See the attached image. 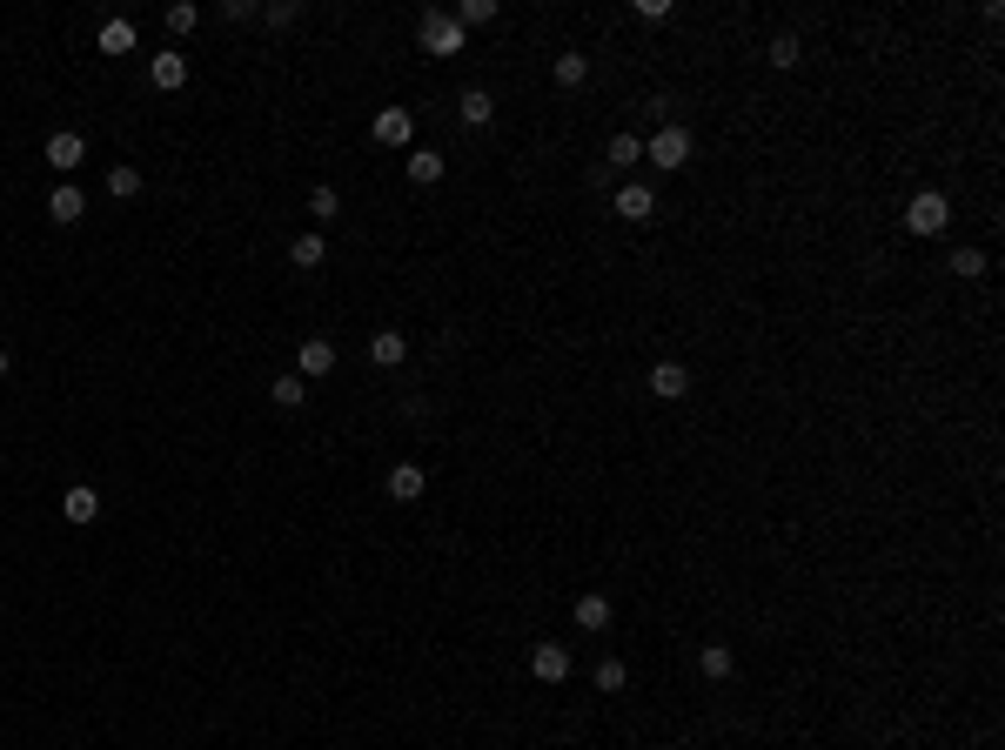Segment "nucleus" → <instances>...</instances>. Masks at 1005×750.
I'll return each mask as SVG.
<instances>
[{
    "mask_svg": "<svg viewBox=\"0 0 1005 750\" xmlns=\"http://www.w3.org/2000/svg\"><path fill=\"white\" fill-rule=\"evenodd\" d=\"M945 221H952V201L932 195V188H925V195H912V208H905V228H912V235H938Z\"/></svg>",
    "mask_w": 1005,
    "mask_h": 750,
    "instance_id": "f257e3e1",
    "label": "nucleus"
},
{
    "mask_svg": "<svg viewBox=\"0 0 1005 750\" xmlns=\"http://www.w3.org/2000/svg\"><path fill=\"white\" fill-rule=\"evenodd\" d=\"M402 168H409V181H416V188L443 181V155H436V148H409V161H402Z\"/></svg>",
    "mask_w": 1005,
    "mask_h": 750,
    "instance_id": "f8f14e48",
    "label": "nucleus"
},
{
    "mask_svg": "<svg viewBox=\"0 0 1005 750\" xmlns=\"http://www.w3.org/2000/svg\"><path fill=\"white\" fill-rule=\"evenodd\" d=\"M108 195H114V201H134V195H141V175H134L128 161H114V168H108Z\"/></svg>",
    "mask_w": 1005,
    "mask_h": 750,
    "instance_id": "412c9836",
    "label": "nucleus"
},
{
    "mask_svg": "<svg viewBox=\"0 0 1005 750\" xmlns=\"http://www.w3.org/2000/svg\"><path fill=\"white\" fill-rule=\"evenodd\" d=\"M617 215H624V221H650V215H657V195H650V188H617Z\"/></svg>",
    "mask_w": 1005,
    "mask_h": 750,
    "instance_id": "4468645a",
    "label": "nucleus"
},
{
    "mask_svg": "<svg viewBox=\"0 0 1005 750\" xmlns=\"http://www.w3.org/2000/svg\"><path fill=\"white\" fill-rule=\"evenodd\" d=\"M148 81H155L161 94H175L181 81H188V61H181V54H155V61H148Z\"/></svg>",
    "mask_w": 1005,
    "mask_h": 750,
    "instance_id": "9b49d317",
    "label": "nucleus"
},
{
    "mask_svg": "<svg viewBox=\"0 0 1005 750\" xmlns=\"http://www.w3.org/2000/svg\"><path fill=\"white\" fill-rule=\"evenodd\" d=\"M496 21V0H463V7H456V27H463V34H469V27H490Z\"/></svg>",
    "mask_w": 1005,
    "mask_h": 750,
    "instance_id": "5701e85b",
    "label": "nucleus"
},
{
    "mask_svg": "<svg viewBox=\"0 0 1005 750\" xmlns=\"http://www.w3.org/2000/svg\"><path fill=\"white\" fill-rule=\"evenodd\" d=\"M697 670H704V677H731V650H724V643H704V650H697Z\"/></svg>",
    "mask_w": 1005,
    "mask_h": 750,
    "instance_id": "b1692460",
    "label": "nucleus"
},
{
    "mask_svg": "<svg viewBox=\"0 0 1005 750\" xmlns=\"http://www.w3.org/2000/svg\"><path fill=\"white\" fill-rule=\"evenodd\" d=\"M295 375H302V382H309V375H335V349L322 342V335H309V342H302V355H295Z\"/></svg>",
    "mask_w": 1005,
    "mask_h": 750,
    "instance_id": "1a4fd4ad",
    "label": "nucleus"
},
{
    "mask_svg": "<svg viewBox=\"0 0 1005 750\" xmlns=\"http://www.w3.org/2000/svg\"><path fill=\"white\" fill-rule=\"evenodd\" d=\"M590 81V54H557V88H583Z\"/></svg>",
    "mask_w": 1005,
    "mask_h": 750,
    "instance_id": "a211bd4d",
    "label": "nucleus"
},
{
    "mask_svg": "<svg viewBox=\"0 0 1005 750\" xmlns=\"http://www.w3.org/2000/svg\"><path fill=\"white\" fill-rule=\"evenodd\" d=\"M624 684H630V670H624L617 657H610V663H597V690H603V697H617Z\"/></svg>",
    "mask_w": 1005,
    "mask_h": 750,
    "instance_id": "a878e982",
    "label": "nucleus"
},
{
    "mask_svg": "<svg viewBox=\"0 0 1005 750\" xmlns=\"http://www.w3.org/2000/svg\"><path fill=\"white\" fill-rule=\"evenodd\" d=\"M47 215H54V221L67 228V221H81V215H88V195H81V188H67V181H61V188L47 195Z\"/></svg>",
    "mask_w": 1005,
    "mask_h": 750,
    "instance_id": "9d476101",
    "label": "nucleus"
},
{
    "mask_svg": "<svg viewBox=\"0 0 1005 750\" xmlns=\"http://www.w3.org/2000/svg\"><path fill=\"white\" fill-rule=\"evenodd\" d=\"M289 262H295V268H322V262H329V248H322V235H295Z\"/></svg>",
    "mask_w": 1005,
    "mask_h": 750,
    "instance_id": "6ab92c4d",
    "label": "nucleus"
},
{
    "mask_svg": "<svg viewBox=\"0 0 1005 750\" xmlns=\"http://www.w3.org/2000/svg\"><path fill=\"white\" fill-rule=\"evenodd\" d=\"M0 375H7V349H0Z\"/></svg>",
    "mask_w": 1005,
    "mask_h": 750,
    "instance_id": "7c9ffc66",
    "label": "nucleus"
},
{
    "mask_svg": "<svg viewBox=\"0 0 1005 750\" xmlns=\"http://www.w3.org/2000/svg\"><path fill=\"white\" fill-rule=\"evenodd\" d=\"M268 396L282 402V409H302V396H309V382H302V375H275V382H268Z\"/></svg>",
    "mask_w": 1005,
    "mask_h": 750,
    "instance_id": "aec40b11",
    "label": "nucleus"
},
{
    "mask_svg": "<svg viewBox=\"0 0 1005 750\" xmlns=\"http://www.w3.org/2000/svg\"><path fill=\"white\" fill-rule=\"evenodd\" d=\"M610 161H617V168H637V161H644V141H637V134H617V141H610Z\"/></svg>",
    "mask_w": 1005,
    "mask_h": 750,
    "instance_id": "393cba45",
    "label": "nucleus"
},
{
    "mask_svg": "<svg viewBox=\"0 0 1005 750\" xmlns=\"http://www.w3.org/2000/svg\"><path fill=\"white\" fill-rule=\"evenodd\" d=\"M61 509H67V523H94V516H101V496L81 483V489H67V496H61Z\"/></svg>",
    "mask_w": 1005,
    "mask_h": 750,
    "instance_id": "2eb2a0df",
    "label": "nucleus"
},
{
    "mask_svg": "<svg viewBox=\"0 0 1005 750\" xmlns=\"http://www.w3.org/2000/svg\"><path fill=\"white\" fill-rule=\"evenodd\" d=\"M101 54H134V21H108V27H101Z\"/></svg>",
    "mask_w": 1005,
    "mask_h": 750,
    "instance_id": "4be33fe9",
    "label": "nucleus"
},
{
    "mask_svg": "<svg viewBox=\"0 0 1005 750\" xmlns=\"http://www.w3.org/2000/svg\"><path fill=\"white\" fill-rule=\"evenodd\" d=\"M195 27H201V7H188V0L168 7V34H195Z\"/></svg>",
    "mask_w": 1005,
    "mask_h": 750,
    "instance_id": "cd10ccee",
    "label": "nucleus"
},
{
    "mask_svg": "<svg viewBox=\"0 0 1005 750\" xmlns=\"http://www.w3.org/2000/svg\"><path fill=\"white\" fill-rule=\"evenodd\" d=\"M650 396H664V402L691 396V369H684V362H657V369H650Z\"/></svg>",
    "mask_w": 1005,
    "mask_h": 750,
    "instance_id": "0eeeda50",
    "label": "nucleus"
},
{
    "mask_svg": "<svg viewBox=\"0 0 1005 750\" xmlns=\"http://www.w3.org/2000/svg\"><path fill=\"white\" fill-rule=\"evenodd\" d=\"M771 67H798V34H778V41H771Z\"/></svg>",
    "mask_w": 1005,
    "mask_h": 750,
    "instance_id": "c756f323",
    "label": "nucleus"
},
{
    "mask_svg": "<svg viewBox=\"0 0 1005 750\" xmlns=\"http://www.w3.org/2000/svg\"><path fill=\"white\" fill-rule=\"evenodd\" d=\"M416 34H423V47H429V54H443V61H449V54H463V41H469L449 14H423V27H416Z\"/></svg>",
    "mask_w": 1005,
    "mask_h": 750,
    "instance_id": "f03ea898",
    "label": "nucleus"
},
{
    "mask_svg": "<svg viewBox=\"0 0 1005 750\" xmlns=\"http://www.w3.org/2000/svg\"><path fill=\"white\" fill-rule=\"evenodd\" d=\"M423 489H429V469L423 463H396V469H389V496H396V503H416Z\"/></svg>",
    "mask_w": 1005,
    "mask_h": 750,
    "instance_id": "6e6552de",
    "label": "nucleus"
},
{
    "mask_svg": "<svg viewBox=\"0 0 1005 750\" xmlns=\"http://www.w3.org/2000/svg\"><path fill=\"white\" fill-rule=\"evenodd\" d=\"M402 355H409V342H402L396 329H382V335H369V362H376V369H396Z\"/></svg>",
    "mask_w": 1005,
    "mask_h": 750,
    "instance_id": "ddd939ff",
    "label": "nucleus"
},
{
    "mask_svg": "<svg viewBox=\"0 0 1005 750\" xmlns=\"http://www.w3.org/2000/svg\"><path fill=\"white\" fill-rule=\"evenodd\" d=\"M335 208H342V195H335V188H309V215H315V221H335Z\"/></svg>",
    "mask_w": 1005,
    "mask_h": 750,
    "instance_id": "bb28decb",
    "label": "nucleus"
},
{
    "mask_svg": "<svg viewBox=\"0 0 1005 750\" xmlns=\"http://www.w3.org/2000/svg\"><path fill=\"white\" fill-rule=\"evenodd\" d=\"M644 161H657V168H684V161H691V128H657V141L644 148Z\"/></svg>",
    "mask_w": 1005,
    "mask_h": 750,
    "instance_id": "7ed1b4c3",
    "label": "nucleus"
},
{
    "mask_svg": "<svg viewBox=\"0 0 1005 750\" xmlns=\"http://www.w3.org/2000/svg\"><path fill=\"white\" fill-rule=\"evenodd\" d=\"M47 161H54L61 175H74V168L88 161V141H81L74 128H54V134H47Z\"/></svg>",
    "mask_w": 1005,
    "mask_h": 750,
    "instance_id": "20e7f679",
    "label": "nucleus"
},
{
    "mask_svg": "<svg viewBox=\"0 0 1005 750\" xmlns=\"http://www.w3.org/2000/svg\"><path fill=\"white\" fill-rule=\"evenodd\" d=\"M952 275L979 282V275H985V255H979V248H959V255H952Z\"/></svg>",
    "mask_w": 1005,
    "mask_h": 750,
    "instance_id": "c85d7f7f",
    "label": "nucleus"
},
{
    "mask_svg": "<svg viewBox=\"0 0 1005 750\" xmlns=\"http://www.w3.org/2000/svg\"><path fill=\"white\" fill-rule=\"evenodd\" d=\"M530 670H536V684H563V677H570V650H563V643H536Z\"/></svg>",
    "mask_w": 1005,
    "mask_h": 750,
    "instance_id": "39448f33",
    "label": "nucleus"
},
{
    "mask_svg": "<svg viewBox=\"0 0 1005 750\" xmlns=\"http://www.w3.org/2000/svg\"><path fill=\"white\" fill-rule=\"evenodd\" d=\"M409 134H416V114L409 108H382L376 114V141L382 148H409Z\"/></svg>",
    "mask_w": 1005,
    "mask_h": 750,
    "instance_id": "423d86ee",
    "label": "nucleus"
},
{
    "mask_svg": "<svg viewBox=\"0 0 1005 750\" xmlns=\"http://www.w3.org/2000/svg\"><path fill=\"white\" fill-rule=\"evenodd\" d=\"M570 617H577L583 630H603V623H610V596H597V590L577 596V610H570Z\"/></svg>",
    "mask_w": 1005,
    "mask_h": 750,
    "instance_id": "f3484780",
    "label": "nucleus"
},
{
    "mask_svg": "<svg viewBox=\"0 0 1005 750\" xmlns=\"http://www.w3.org/2000/svg\"><path fill=\"white\" fill-rule=\"evenodd\" d=\"M456 114H463L469 128H490V121H496V101H490V94H483V88H469L463 101H456Z\"/></svg>",
    "mask_w": 1005,
    "mask_h": 750,
    "instance_id": "dca6fc26",
    "label": "nucleus"
}]
</instances>
